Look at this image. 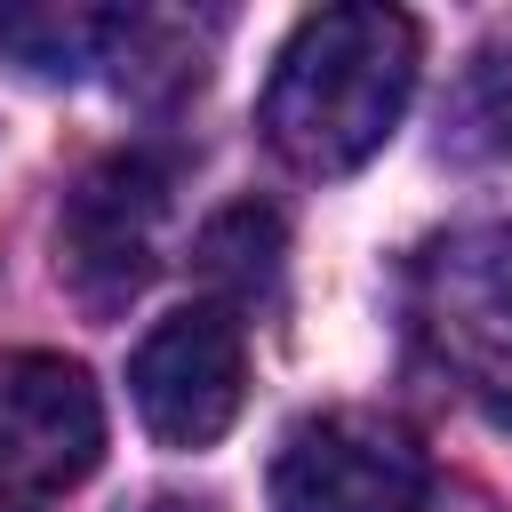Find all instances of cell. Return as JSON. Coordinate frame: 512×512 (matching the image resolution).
I'll return each instance as SVG.
<instances>
[{"label": "cell", "mask_w": 512, "mask_h": 512, "mask_svg": "<svg viewBox=\"0 0 512 512\" xmlns=\"http://www.w3.org/2000/svg\"><path fill=\"white\" fill-rule=\"evenodd\" d=\"M280 248L288 240H280V216L272 208H224L200 232V272H208V288L224 304H256L280 280Z\"/></svg>", "instance_id": "52a82bcc"}, {"label": "cell", "mask_w": 512, "mask_h": 512, "mask_svg": "<svg viewBox=\"0 0 512 512\" xmlns=\"http://www.w3.org/2000/svg\"><path fill=\"white\" fill-rule=\"evenodd\" d=\"M432 280H440L432 296L440 352L472 376V392H496V408L512 416V232L440 248Z\"/></svg>", "instance_id": "8992f818"}, {"label": "cell", "mask_w": 512, "mask_h": 512, "mask_svg": "<svg viewBox=\"0 0 512 512\" xmlns=\"http://www.w3.org/2000/svg\"><path fill=\"white\" fill-rule=\"evenodd\" d=\"M136 512H208V504H192V496H152V504H136Z\"/></svg>", "instance_id": "ba28073f"}, {"label": "cell", "mask_w": 512, "mask_h": 512, "mask_svg": "<svg viewBox=\"0 0 512 512\" xmlns=\"http://www.w3.org/2000/svg\"><path fill=\"white\" fill-rule=\"evenodd\" d=\"M440 480L416 432L368 408H320L272 448V512H432Z\"/></svg>", "instance_id": "7a4b0ae2"}, {"label": "cell", "mask_w": 512, "mask_h": 512, "mask_svg": "<svg viewBox=\"0 0 512 512\" xmlns=\"http://www.w3.org/2000/svg\"><path fill=\"white\" fill-rule=\"evenodd\" d=\"M104 456V400L64 352H0V496L80 488Z\"/></svg>", "instance_id": "5b68a950"}, {"label": "cell", "mask_w": 512, "mask_h": 512, "mask_svg": "<svg viewBox=\"0 0 512 512\" xmlns=\"http://www.w3.org/2000/svg\"><path fill=\"white\" fill-rule=\"evenodd\" d=\"M128 400L160 448H216L248 400V336L224 304H184L152 320L128 360Z\"/></svg>", "instance_id": "277c9868"}, {"label": "cell", "mask_w": 512, "mask_h": 512, "mask_svg": "<svg viewBox=\"0 0 512 512\" xmlns=\"http://www.w3.org/2000/svg\"><path fill=\"white\" fill-rule=\"evenodd\" d=\"M160 224H168V160L160 152H112L96 160L64 216H56V272L88 312H120L160 272Z\"/></svg>", "instance_id": "3957f363"}, {"label": "cell", "mask_w": 512, "mask_h": 512, "mask_svg": "<svg viewBox=\"0 0 512 512\" xmlns=\"http://www.w3.org/2000/svg\"><path fill=\"white\" fill-rule=\"evenodd\" d=\"M416 96V16L400 8H320L272 56L256 128L296 176L368 168Z\"/></svg>", "instance_id": "6da1fadb"}, {"label": "cell", "mask_w": 512, "mask_h": 512, "mask_svg": "<svg viewBox=\"0 0 512 512\" xmlns=\"http://www.w3.org/2000/svg\"><path fill=\"white\" fill-rule=\"evenodd\" d=\"M0 512H32V504H24V496H0Z\"/></svg>", "instance_id": "9c48e42d"}]
</instances>
